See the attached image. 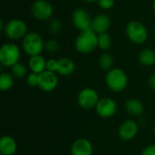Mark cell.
I'll return each mask as SVG.
<instances>
[{"label":"cell","mask_w":155,"mask_h":155,"mask_svg":"<svg viewBox=\"0 0 155 155\" xmlns=\"http://www.w3.org/2000/svg\"><path fill=\"white\" fill-rule=\"evenodd\" d=\"M28 66L32 73L40 74L46 69V60L41 54L30 56L28 60Z\"/></svg>","instance_id":"18"},{"label":"cell","mask_w":155,"mask_h":155,"mask_svg":"<svg viewBox=\"0 0 155 155\" xmlns=\"http://www.w3.org/2000/svg\"><path fill=\"white\" fill-rule=\"evenodd\" d=\"M75 64L69 57H63L58 59L57 74L62 76H70L74 73Z\"/></svg>","instance_id":"17"},{"label":"cell","mask_w":155,"mask_h":155,"mask_svg":"<svg viewBox=\"0 0 155 155\" xmlns=\"http://www.w3.org/2000/svg\"><path fill=\"white\" fill-rule=\"evenodd\" d=\"M98 5L104 10H110L114 6V0H97Z\"/></svg>","instance_id":"27"},{"label":"cell","mask_w":155,"mask_h":155,"mask_svg":"<svg viewBox=\"0 0 155 155\" xmlns=\"http://www.w3.org/2000/svg\"><path fill=\"white\" fill-rule=\"evenodd\" d=\"M58 76L56 73H53L50 71H44L39 74V83L38 87L43 92H53L58 86Z\"/></svg>","instance_id":"12"},{"label":"cell","mask_w":155,"mask_h":155,"mask_svg":"<svg viewBox=\"0 0 155 155\" xmlns=\"http://www.w3.org/2000/svg\"><path fill=\"white\" fill-rule=\"evenodd\" d=\"M98 47V35L92 29L82 31L74 41L75 50L83 54L93 53Z\"/></svg>","instance_id":"1"},{"label":"cell","mask_w":155,"mask_h":155,"mask_svg":"<svg viewBox=\"0 0 155 155\" xmlns=\"http://www.w3.org/2000/svg\"><path fill=\"white\" fill-rule=\"evenodd\" d=\"M148 84L150 86L151 89L155 90V74H152L149 79H148Z\"/></svg>","instance_id":"30"},{"label":"cell","mask_w":155,"mask_h":155,"mask_svg":"<svg viewBox=\"0 0 155 155\" xmlns=\"http://www.w3.org/2000/svg\"><path fill=\"white\" fill-rule=\"evenodd\" d=\"M117 108V104L114 99L109 97H104L99 100L94 109L99 117L104 119H109L116 114Z\"/></svg>","instance_id":"9"},{"label":"cell","mask_w":155,"mask_h":155,"mask_svg":"<svg viewBox=\"0 0 155 155\" xmlns=\"http://www.w3.org/2000/svg\"><path fill=\"white\" fill-rule=\"evenodd\" d=\"M60 48V44L57 40L55 39H49L48 41L45 42V49L51 53V54H54L56 53Z\"/></svg>","instance_id":"25"},{"label":"cell","mask_w":155,"mask_h":155,"mask_svg":"<svg viewBox=\"0 0 155 155\" xmlns=\"http://www.w3.org/2000/svg\"><path fill=\"white\" fill-rule=\"evenodd\" d=\"M100 98L97 91L92 87H84L77 94V104L84 110L95 108Z\"/></svg>","instance_id":"7"},{"label":"cell","mask_w":155,"mask_h":155,"mask_svg":"<svg viewBox=\"0 0 155 155\" xmlns=\"http://www.w3.org/2000/svg\"><path fill=\"white\" fill-rule=\"evenodd\" d=\"M57 68H58V60L49 59L46 61V69L45 70L57 74Z\"/></svg>","instance_id":"28"},{"label":"cell","mask_w":155,"mask_h":155,"mask_svg":"<svg viewBox=\"0 0 155 155\" xmlns=\"http://www.w3.org/2000/svg\"><path fill=\"white\" fill-rule=\"evenodd\" d=\"M92 18L87 10L84 8H77L74 11L72 15V21L75 28L80 32L91 29Z\"/></svg>","instance_id":"10"},{"label":"cell","mask_w":155,"mask_h":155,"mask_svg":"<svg viewBox=\"0 0 155 155\" xmlns=\"http://www.w3.org/2000/svg\"><path fill=\"white\" fill-rule=\"evenodd\" d=\"M153 133H154V134H155V124H154V126H153Z\"/></svg>","instance_id":"33"},{"label":"cell","mask_w":155,"mask_h":155,"mask_svg":"<svg viewBox=\"0 0 155 155\" xmlns=\"http://www.w3.org/2000/svg\"><path fill=\"white\" fill-rule=\"evenodd\" d=\"M112 46V38L107 33L98 35V48L106 52Z\"/></svg>","instance_id":"23"},{"label":"cell","mask_w":155,"mask_h":155,"mask_svg":"<svg viewBox=\"0 0 155 155\" xmlns=\"http://www.w3.org/2000/svg\"><path fill=\"white\" fill-rule=\"evenodd\" d=\"M154 36H155V27H154Z\"/></svg>","instance_id":"34"},{"label":"cell","mask_w":155,"mask_h":155,"mask_svg":"<svg viewBox=\"0 0 155 155\" xmlns=\"http://www.w3.org/2000/svg\"><path fill=\"white\" fill-rule=\"evenodd\" d=\"M21 51L15 43H5L0 48V63L3 66L12 67L19 63Z\"/></svg>","instance_id":"4"},{"label":"cell","mask_w":155,"mask_h":155,"mask_svg":"<svg viewBox=\"0 0 155 155\" xmlns=\"http://www.w3.org/2000/svg\"><path fill=\"white\" fill-rule=\"evenodd\" d=\"M5 35L10 40H20L23 39L27 34L26 24L21 19H11L5 24V26L3 30Z\"/></svg>","instance_id":"6"},{"label":"cell","mask_w":155,"mask_h":155,"mask_svg":"<svg viewBox=\"0 0 155 155\" xmlns=\"http://www.w3.org/2000/svg\"><path fill=\"white\" fill-rule=\"evenodd\" d=\"M126 113L131 116H141L144 112V104L136 98H129L124 104Z\"/></svg>","instance_id":"16"},{"label":"cell","mask_w":155,"mask_h":155,"mask_svg":"<svg viewBox=\"0 0 155 155\" xmlns=\"http://www.w3.org/2000/svg\"><path fill=\"white\" fill-rule=\"evenodd\" d=\"M84 1L86 3H94V2H96L97 0H84Z\"/></svg>","instance_id":"31"},{"label":"cell","mask_w":155,"mask_h":155,"mask_svg":"<svg viewBox=\"0 0 155 155\" xmlns=\"http://www.w3.org/2000/svg\"><path fill=\"white\" fill-rule=\"evenodd\" d=\"M62 29H63V25H62V22L58 18L50 19L49 24H48V30L52 35H59Z\"/></svg>","instance_id":"24"},{"label":"cell","mask_w":155,"mask_h":155,"mask_svg":"<svg viewBox=\"0 0 155 155\" xmlns=\"http://www.w3.org/2000/svg\"><path fill=\"white\" fill-rule=\"evenodd\" d=\"M126 35L134 45H143L148 39V30L140 21H131L126 25Z\"/></svg>","instance_id":"5"},{"label":"cell","mask_w":155,"mask_h":155,"mask_svg":"<svg viewBox=\"0 0 155 155\" xmlns=\"http://www.w3.org/2000/svg\"><path fill=\"white\" fill-rule=\"evenodd\" d=\"M111 26V18L106 14H98L92 20L91 29L97 35L107 33Z\"/></svg>","instance_id":"14"},{"label":"cell","mask_w":155,"mask_h":155,"mask_svg":"<svg viewBox=\"0 0 155 155\" xmlns=\"http://www.w3.org/2000/svg\"><path fill=\"white\" fill-rule=\"evenodd\" d=\"M45 46L41 35L36 32H29L22 39V48L28 56L41 54Z\"/></svg>","instance_id":"3"},{"label":"cell","mask_w":155,"mask_h":155,"mask_svg":"<svg viewBox=\"0 0 155 155\" xmlns=\"http://www.w3.org/2000/svg\"><path fill=\"white\" fill-rule=\"evenodd\" d=\"M138 131L139 124L135 121L128 119L120 124L118 129V135L121 140L129 142L136 137V135L138 134Z\"/></svg>","instance_id":"11"},{"label":"cell","mask_w":155,"mask_h":155,"mask_svg":"<svg viewBox=\"0 0 155 155\" xmlns=\"http://www.w3.org/2000/svg\"><path fill=\"white\" fill-rule=\"evenodd\" d=\"M11 74L16 79H22L27 76V68L24 64L17 63L11 67Z\"/></svg>","instance_id":"22"},{"label":"cell","mask_w":155,"mask_h":155,"mask_svg":"<svg viewBox=\"0 0 155 155\" xmlns=\"http://www.w3.org/2000/svg\"><path fill=\"white\" fill-rule=\"evenodd\" d=\"M31 13L36 20L47 21L51 19L54 8L47 0H35L31 5Z\"/></svg>","instance_id":"8"},{"label":"cell","mask_w":155,"mask_h":155,"mask_svg":"<svg viewBox=\"0 0 155 155\" xmlns=\"http://www.w3.org/2000/svg\"><path fill=\"white\" fill-rule=\"evenodd\" d=\"M105 84L114 93L124 91L128 85V76L126 73L119 67H114L105 74Z\"/></svg>","instance_id":"2"},{"label":"cell","mask_w":155,"mask_h":155,"mask_svg":"<svg viewBox=\"0 0 155 155\" xmlns=\"http://www.w3.org/2000/svg\"><path fill=\"white\" fill-rule=\"evenodd\" d=\"M153 11L155 12V0L153 1Z\"/></svg>","instance_id":"32"},{"label":"cell","mask_w":155,"mask_h":155,"mask_svg":"<svg viewBox=\"0 0 155 155\" xmlns=\"http://www.w3.org/2000/svg\"><path fill=\"white\" fill-rule=\"evenodd\" d=\"M17 151V143L10 135H4L0 139V154L15 155Z\"/></svg>","instance_id":"15"},{"label":"cell","mask_w":155,"mask_h":155,"mask_svg":"<svg viewBox=\"0 0 155 155\" xmlns=\"http://www.w3.org/2000/svg\"><path fill=\"white\" fill-rule=\"evenodd\" d=\"M138 60L143 66H153L155 64V52L151 48H144L140 52Z\"/></svg>","instance_id":"19"},{"label":"cell","mask_w":155,"mask_h":155,"mask_svg":"<svg viewBox=\"0 0 155 155\" xmlns=\"http://www.w3.org/2000/svg\"><path fill=\"white\" fill-rule=\"evenodd\" d=\"M141 155H155V144H150L148 146H146Z\"/></svg>","instance_id":"29"},{"label":"cell","mask_w":155,"mask_h":155,"mask_svg":"<svg viewBox=\"0 0 155 155\" xmlns=\"http://www.w3.org/2000/svg\"><path fill=\"white\" fill-rule=\"evenodd\" d=\"M93 153L94 147L88 139H76L71 146V155H93Z\"/></svg>","instance_id":"13"},{"label":"cell","mask_w":155,"mask_h":155,"mask_svg":"<svg viewBox=\"0 0 155 155\" xmlns=\"http://www.w3.org/2000/svg\"><path fill=\"white\" fill-rule=\"evenodd\" d=\"M114 57L113 55L108 53V52H104L100 56H99V59H98V64L100 66V68L105 72H108L110 71L111 69H113L114 67Z\"/></svg>","instance_id":"20"},{"label":"cell","mask_w":155,"mask_h":155,"mask_svg":"<svg viewBox=\"0 0 155 155\" xmlns=\"http://www.w3.org/2000/svg\"><path fill=\"white\" fill-rule=\"evenodd\" d=\"M15 77L12 75V74L8 73H1L0 74V89L3 92L9 91L15 84L14 81Z\"/></svg>","instance_id":"21"},{"label":"cell","mask_w":155,"mask_h":155,"mask_svg":"<svg viewBox=\"0 0 155 155\" xmlns=\"http://www.w3.org/2000/svg\"><path fill=\"white\" fill-rule=\"evenodd\" d=\"M26 78V84L30 87H38V83H39V74L35 73H30L27 74Z\"/></svg>","instance_id":"26"}]
</instances>
